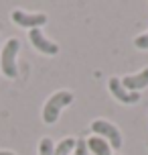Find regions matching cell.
<instances>
[{
    "mask_svg": "<svg viewBox=\"0 0 148 155\" xmlns=\"http://www.w3.org/2000/svg\"><path fill=\"white\" fill-rule=\"evenodd\" d=\"M71 102H73V92L69 90H59V92H55L47 102H45V106H43V120L45 124H55L59 120V114H61V110L65 106H69Z\"/></svg>",
    "mask_w": 148,
    "mask_h": 155,
    "instance_id": "1",
    "label": "cell"
},
{
    "mask_svg": "<svg viewBox=\"0 0 148 155\" xmlns=\"http://www.w3.org/2000/svg\"><path fill=\"white\" fill-rule=\"evenodd\" d=\"M20 51V41L18 39H8L2 45V55H0V70L6 78L14 80L18 76V65H16V55Z\"/></svg>",
    "mask_w": 148,
    "mask_h": 155,
    "instance_id": "2",
    "label": "cell"
},
{
    "mask_svg": "<svg viewBox=\"0 0 148 155\" xmlns=\"http://www.w3.org/2000/svg\"><path fill=\"white\" fill-rule=\"evenodd\" d=\"M91 131H94V135H97V137H101V139H106L109 143V147L116 149V151H120L122 145H124L120 129H118L114 123L106 120V118H95L94 123H91Z\"/></svg>",
    "mask_w": 148,
    "mask_h": 155,
    "instance_id": "3",
    "label": "cell"
},
{
    "mask_svg": "<svg viewBox=\"0 0 148 155\" xmlns=\"http://www.w3.org/2000/svg\"><path fill=\"white\" fill-rule=\"evenodd\" d=\"M12 21H14L18 27H23V29H41L43 25H47L49 16L45 12H26V10H12Z\"/></svg>",
    "mask_w": 148,
    "mask_h": 155,
    "instance_id": "4",
    "label": "cell"
},
{
    "mask_svg": "<svg viewBox=\"0 0 148 155\" xmlns=\"http://www.w3.org/2000/svg\"><path fill=\"white\" fill-rule=\"evenodd\" d=\"M108 88H109V92H112V96L118 102H122V104H136V102H140V92H128L116 76L109 78Z\"/></svg>",
    "mask_w": 148,
    "mask_h": 155,
    "instance_id": "5",
    "label": "cell"
},
{
    "mask_svg": "<svg viewBox=\"0 0 148 155\" xmlns=\"http://www.w3.org/2000/svg\"><path fill=\"white\" fill-rule=\"evenodd\" d=\"M29 39H31L32 47H35L37 51H41L43 55H57L59 53V45L53 43L51 39L45 37L41 29H32V31H29Z\"/></svg>",
    "mask_w": 148,
    "mask_h": 155,
    "instance_id": "6",
    "label": "cell"
},
{
    "mask_svg": "<svg viewBox=\"0 0 148 155\" xmlns=\"http://www.w3.org/2000/svg\"><path fill=\"white\" fill-rule=\"evenodd\" d=\"M122 86H124L128 92H138V90H144L148 86V68L140 71V74H134V76H126L120 80Z\"/></svg>",
    "mask_w": 148,
    "mask_h": 155,
    "instance_id": "7",
    "label": "cell"
},
{
    "mask_svg": "<svg viewBox=\"0 0 148 155\" xmlns=\"http://www.w3.org/2000/svg\"><path fill=\"white\" fill-rule=\"evenodd\" d=\"M85 143H87V151H91L94 155H112V147H109V143L106 139L97 137V135L85 139Z\"/></svg>",
    "mask_w": 148,
    "mask_h": 155,
    "instance_id": "8",
    "label": "cell"
},
{
    "mask_svg": "<svg viewBox=\"0 0 148 155\" xmlns=\"http://www.w3.org/2000/svg\"><path fill=\"white\" fill-rule=\"evenodd\" d=\"M75 141L77 139H73V137H65V139H61L57 145H55L53 155H71L73 149H75Z\"/></svg>",
    "mask_w": 148,
    "mask_h": 155,
    "instance_id": "9",
    "label": "cell"
},
{
    "mask_svg": "<svg viewBox=\"0 0 148 155\" xmlns=\"http://www.w3.org/2000/svg\"><path fill=\"white\" fill-rule=\"evenodd\" d=\"M53 151H55L53 139L51 137H43L39 143V155H53Z\"/></svg>",
    "mask_w": 148,
    "mask_h": 155,
    "instance_id": "10",
    "label": "cell"
},
{
    "mask_svg": "<svg viewBox=\"0 0 148 155\" xmlns=\"http://www.w3.org/2000/svg\"><path fill=\"white\" fill-rule=\"evenodd\" d=\"M89 151H87V143L85 139H77L75 141V149H73V153L71 155H87Z\"/></svg>",
    "mask_w": 148,
    "mask_h": 155,
    "instance_id": "11",
    "label": "cell"
},
{
    "mask_svg": "<svg viewBox=\"0 0 148 155\" xmlns=\"http://www.w3.org/2000/svg\"><path fill=\"white\" fill-rule=\"evenodd\" d=\"M134 47H138V49H148V31L144 35H138V37L134 39Z\"/></svg>",
    "mask_w": 148,
    "mask_h": 155,
    "instance_id": "12",
    "label": "cell"
},
{
    "mask_svg": "<svg viewBox=\"0 0 148 155\" xmlns=\"http://www.w3.org/2000/svg\"><path fill=\"white\" fill-rule=\"evenodd\" d=\"M0 155H16L14 151H6V149H0Z\"/></svg>",
    "mask_w": 148,
    "mask_h": 155,
    "instance_id": "13",
    "label": "cell"
}]
</instances>
